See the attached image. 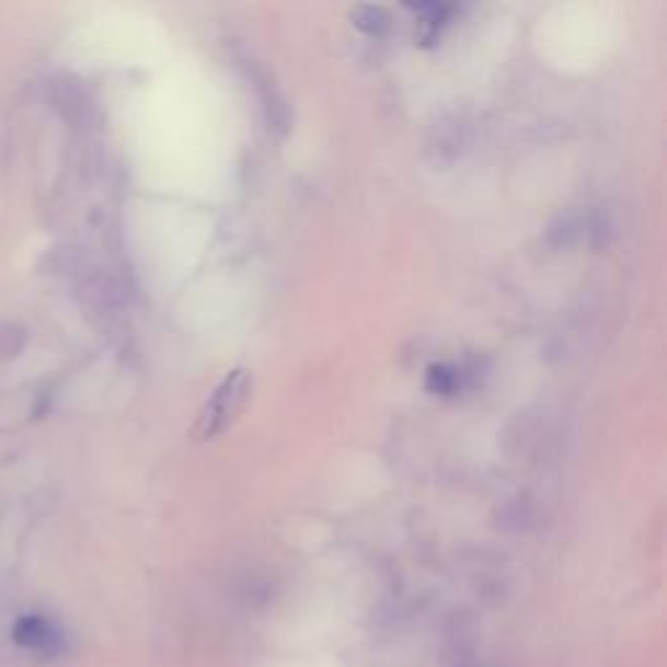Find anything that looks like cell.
I'll return each instance as SVG.
<instances>
[{"label":"cell","mask_w":667,"mask_h":667,"mask_svg":"<svg viewBox=\"0 0 667 667\" xmlns=\"http://www.w3.org/2000/svg\"><path fill=\"white\" fill-rule=\"evenodd\" d=\"M248 396V376L243 370H235L219 383V389L215 391V396H209L206 402L204 415H202V433L204 438L217 436L227 428V423L243 410V402Z\"/></svg>","instance_id":"cell-1"},{"label":"cell","mask_w":667,"mask_h":667,"mask_svg":"<svg viewBox=\"0 0 667 667\" xmlns=\"http://www.w3.org/2000/svg\"><path fill=\"white\" fill-rule=\"evenodd\" d=\"M11 634L13 642L39 657H55L60 649H64V634H60L58 625L45 616L37 613L22 616L16 623H13Z\"/></svg>","instance_id":"cell-2"}]
</instances>
